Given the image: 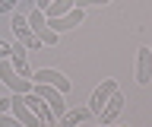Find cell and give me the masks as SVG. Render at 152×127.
Wrapping results in <instances>:
<instances>
[{
    "label": "cell",
    "mask_w": 152,
    "mask_h": 127,
    "mask_svg": "<svg viewBox=\"0 0 152 127\" xmlns=\"http://www.w3.org/2000/svg\"><path fill=\"white\" fill-rule=\"evenodd\" d=\"M28 29L35 32V38L41 41V45H48V48H54L57 45V32H51V26H48V16L45 10H28Z\"/></svg>",
    "instance_id": "obj_1"
},
{
    "label": "cell",
    "mask_w": 152,
    "mask_h": 127,
    "mask_svg": "<svg viewBox=\"0 0 152 127\" xmlns=\"http://www.w3.org/2000/svg\"><path fill=\"white\" fill-rule=\"evenodd\" d=\"M0 79L7 83L16 95H26V92H32V79H26V76H19L16 70H13V64H10V57H3L0 60Z\"/></svg>",
    "instance_id": "obj_2"
},
{
    "label": "cell",
    "mask_w": 152,
    "mask_h": 127,
    "mask_svg": "<svg viewBox=\"0 0 152 127\" xmlns=\"http://www.w3.org/2000/svg\"><path fill=\"white\" fill-rule=\"evenodd\" d=\"M10 29H13L16 41H19V45H26L28 51H38V48H45V45H41V41L35 38V32L28 29V19L22 16V13H13V26H10Z\"/></svg>",
    "instance_id": "obj_3"
},
{
    "label": "cell",
    "mask_w": 152,
    "mask_h": 127,
    "mask_svg": "<svg viewBox=\"0 0 152 127\" xmlns=\"http://www.w3.org/2000/svg\"><path fill=\"white\" fill-rule=\"evenodd\" d=\"M32 92L45 98V102H48V108H51V111H54L57 117H60V115L66 111V102H64V92H60V89L45 86V83H32Z\"/></svg>",
    "instance_id": "obj_4"
},
{
    "label": "cell",
    "mask_w": 152,
    "mask_h": 127,
    "mask_svg": "<svg viewBox=\"0 0 152 127\" xmlns=\"http://www.w3.org/2000/svg\"><path fill=\"white\" fill-rule=\"evenodd\" d=\"M83 19H86V10H79V7H73L70 13H64V16H48V26H51V32H70V29H76V26H83Z\"/></svg>",
    "instance_id": "obj_5"
},
{
    "label": "cell",
    "mask_w": 152,
    "mask_h": 127,
    "mask_svg": "<svg viewBox=\"0 0 152 127\" xmlns=\"http://www.w3.org/2000/svg\"><path fill=\"white\" fill-rule=\"evenodd\" d=\"M10 111H13V117H16L19 124H26V127H41L38 115L26 105V98H22V95H16V92L10 95Z\"/></svg>",
    "instance_id": "obj_6"
},
{
    "label": "cell",
    "mask_w": 152,
    "mask_h": 127,
    "mask_svg": "<svg viewBox=\"0 0 152 127\" xmlns=\"http://www.w3.org/2000/svg\"><path fill=\"white\" fill-rule=\"evenodd\" d=\"M32 83H45V86H54V89H60V92H70V89H73V83H70L60 70H51V67L32 73Z\"/></svg>",
    "instance_id": "obj_7"
},
{
    "label": "cell",
    "mask_w": 152,
    "mask_h": 127,
    "mask_svg": "<svg viewBox=\"0 0 152 127\" xmlns=\"http://www.w3.org/2000/svg\"><path fill=\"white\" fill-rule=\"evenodd\" d=\"M114 92H117V83H114V79H102V86L95 89L92 98H89V111L98 117V115H102V108H104V102H108Z\"/></svg>",
    "instance_id": "obj_8"
},
{
    "label": "cell",
    "mask_w": 152,
    "mask_h": 127,
    "mask_svg": "<svg viewBox=\"0 0 152 127\" xmlns=\"http://www.w3.org/2000/svg\"><path fill=\"white\" fill-rule=\"evenodd\" d=\"M136 83L140 86H149L152 83V51L149 48L136 51Z\"/></svg>",
    "instance_id": "obj_9"
},
{
    "label": "cell",
    "mask_w": 152,
    "mask_h": 127,
    "mask_svg": "<svg viewBox=\"0 0 152 127\" xmlns=\"http://www.w3.org/2000/svg\"><path fill=\"white\" fill-rule=\"evenodd\" d=\"M26 45H10V64H13V70H16L19 76H26V79H32V70H28V64H26Z\"/></svg>",
    "instance_id": "obj_10"
},
{
    "label": "cell",
    "mask_w": 152,
    "mask_h": 127,
    "mask_svg": "<svg viewBox=\"0 0 152 127\" xmlns=\"http://www.w3.org/2000/svg\"><path fill=\"white\" fill-rule=\"evenodd\" d=\"M124 102L127 98L121 95V92H114L108 102H104V108H102V115H98V124H114V117L121 115V108H124Z\"/></svg>",
    "instance_id": "obj_11"
},
{
    "label": "cell",
    "mask_w": 152,
    "mask_h": 127,
    "mask_svg": "<svg viewBox=\"0 0 152 127\" xmlns=\"http://www.w3.org/2000/svg\"><path fill=\"white\" fill-rule=\"evenodd\" d=\"M86 117H92L89 108H73V111H64L57 117V127H76V124H83Z\"/></svg>",
    "instance_id": "obj_12"
},
{
    "label": "cell",
    "mask_w": 152,
    "mask_h": 127,
    "mask_svg": "<svg viewBox=\"0 0 152 127\" xmlns=\"http://www.w3.org/2000/svg\"><path fill=\"white\" fill-rule=\"evenodd\" d=\"M73 3L76 0H51V7L45 10V16H64V13L73 10Z\"/></svg>",
    "instance_id": "obj_13"
},
{
    "label": "cell",
    "mask_w": 152,
    "mask_h": 127,
    "mask_svg": "<svg viewBox=\"0 0 152 127\" xmlns=\"http://www.w3.org/2000/svg\"><path fill=\"white\" fill-rule=\"evenodd\" d=\"M104 3H111V0H76L73 7H79V10H86V7H104Z\"/></svg>",
    "instance_id": "obj_14"
},
{
    "label": "cell",
    "mask_w": 152,
    "mask_h": 127,
    "mask_svg": "<svg viewBox=\"0 0 152 127\" xmlns=\"http://www.w3.org/2000/svg\"><path fill=\"white\" fill-rule=\"evenodd\" d=\"M0 127H26V124H19L16 117H10V115H0Z\"/></svg>",
    "instance_id": "obj_15"
},
{
    "label": "cell",
    "mask_w": 152,
    "mask_h": 127,
    "mask_svg": "<svg viewBox=\"0 0 152 127\" xmlns=\"http://www.w3.org/2000/svg\"><path fill=\"white\" fill-rule=\"evenodd\" d=\"M16 3H19V0H0V13H10Z\"/></svg>",
    "instance_id": "obj_16"
},
{
    "label": "cell",
    "mask_w": 152,
    "mask_h": 127,
    "mask_svg": "<svg viewBox=\"0 0 152 127\" xmlns=\"http://www.w3.org/2000/svg\"><path fill=\"white\" fill-rule=\"evenodd\" d=\"M7 111H10V98L3 95V98H0V115H7Z\"/></svg>",
    "instance_id": "obj_17"
},
{
    "label": "cell",
    "mask_w": 152,
    "mask_h": 127,
    "mask_svg": "<svg viewBox=\"0 0 152 127\" xmlns=\"http://www.w3.org/2000/svg\"><path fill=\"white\" fill-rule=\"evenodd\" d=\"M3 57H10V45H7V41H0V60H3Z\"/></svg>",
    "instance_id": "obj_18"
},
{
    "label": "cell",
    "mask_w": 152,
    "mask_h": 127,
    "mask_svg": "<svg viewBox=\"0 0 152 127\" xmlns=\"http://www.w3.org/2000/svg\"><path fill=\"white\" fill-rule=\"evenodd\" d=\"M35 7H38V10H48V7H51V0H35Z\"/></svg>",
    "instance_id": "obj_19"
},
{
    "label": "cell",
    "mask_w": 152,
    "mask_h": 127,
    "mask_svg": "<svg viewBox=\"0 0 152 127\" xmlns=\"http://www.w3.org/2000/svg\"><path fill=\"white\" fill-rule=\"evenodd\" d=\"M95 127H114V124H95ZM121 127H127V124H121Z\"/></svg>",
    "instance_id": "obj_20"
},
{
    "label": "cell",
    "mask_w": 152,
    "mask_h": 127,
    "mask_svg": "<svg viewBox=\"0 0 152 127\" xmlns=\"http://www.w3.org/2000/svg\"><path fill=\"white\" fill-rule=\"evenodd\" d=\"M149 51H152V48H149Z\"/></svg>",
    "instance_id": "obj_21"
}]
</instances>
